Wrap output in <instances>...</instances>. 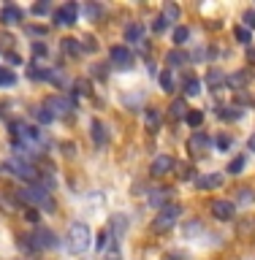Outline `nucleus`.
<instances>
[{"instance_id":"44","label":"nucleus","mask_w":255,"mask_h":260,"mask_svg":"<svg viewBox=\"0 0 255 260\" xmlns=\"http://www.w3.org/2000/svg\"><path fill=\"white\" fill-rule=\"evenodd\" d=\"M247 149H250V152H255V133L250 136V141H247Z\"/></svg>"},{"instance_id":"28","label":"nucleus","mask_w":255,"mask_h":260,"mask_svg":"<svg viewBox=\"0 0 255 260\" xmlns=\"http://www.w3.org/2000/svg\"><path fill=\"white\" fill-rule=\"evenodd\" d=\"M158 122H160L158 109H150V111H147V125H150V127H158Z\"/></svg>"},{"instance_id":"39","label":"nucleus","mask_w":255,"mask_h":260,"mask_svg":"<svg viewBox=\"0 0 255 260\" xmlns=\"http://www.w3.org/2000/svg\"><path fill=\"white\" fill-rule=\"evenodd\" d=\"M24 217H27V219H30V222H38V219H41V214H38V211H36V209H30V206H27V209H24Z\"/></svg>"},{"instance_id":"26","label":"nucleus","mask_w":255,"mask_h":260,"mask_svg":"<svg viewBox=\"0 0 255 260\" xmlns=\"http://www.w3.org/2000/svg\"><path fill=\"white\" fill-rule=\"evenodd\" d=\"M234 195H236V201H239V203H250V201H252V190H247V187H242V190H236Z\"/></svg>"},{"instance_id":"8","label":"nucleus","mask_w":255,"mask_h":260,"mask_svg":"<svg viewBox=\"0 0 255 260\" xmlns=\"http://www.w3.org/2000/svg\"><path fill=\"white\" fill-rule=\"evenodd\" d=\"M76 14H79L76 3H65L60 11L54 14V24H73V22H76Z\"/></svg>"},{"instance_id":"24","label":"nucleus","mask_w":255,"mask_h":260,"mask_svg":"<svg viewBox=\"0 0 255 260\" xmlns=\"http://www.w3.org/2000/svg\"><path fill=\"white\" fill-rule=\"evenodd\" d=\"M185 122H187V125H190V127H199L201 122H204V114H201V111H187Z\"/></svg>"},{"instance_id":"18","label":"nucleus","mask_w":255,"mask_h":260,"mask_svg":"<svg viewBox=\"0 0 255 260\" xmlns=\"http://www.w3.org/2000/svg\"><path fill=\"white\" fill-rule=\"evenodd\" d=\"M16 247H22L24 252H36V249H38L36 241H33V236H27V233H19V236H16Z\"/></svg>"},{"instance_id":"12","label":"nucleus","mask_w":255,"mask_h":260,"mask_svg":"<svg viewBox=\"0 0 255 260\" xmlns=\"http://www.w3.org/2000/svg\"><path fill=\"white\" fill-rule=\"evenodd\" d=\"M171 195H174V192H171L168 187H166V190H155V192L150 195V206H158V209H163V206H166V201L171 198Z\"/></svg>"},{"instance_id":"22","label":"nucleus","mask_w":255,"mask_h":260,"mask_svg":"<svg viewBox=\"0 0 255 260\" xmlns=\"http://www.w3.org/2000/svg\"><path fill=\"white\" fill-rule=\"evenodd\" d=\"M163 19H171V22H174V19H179V6L177 3H166V6H163Z\"/></svg>"},{"instance_id":"10","label":"nucleus","mask_w":255,"mask_h":260,"mask_svg":"<svg viewBox=\"0 0 255 260\" xmlns=\"http://www.w3.org/2000/svg\"><path fill=\"white\" fill-rule=\"evenodd\" d=\"M195 184H199L201 190H209V187H220V184H223V176H220V174H207V176H195Z\"/></svg>"},{"instance_id":"9","label":"nucleus","mask_w":255,"mask_h":260,"mask_svg":"<svg viewBox=\"0 0 255 260\" xmlns=\"http://www.w3.org/2000/svg\"><path fill=\"white\" fill-rule=\"evenodd\" d=\"M33 241H36V247H38V249H52V247H57L54 233H52V231H46V228H38V231L33 233Z\"/></svg>"},{"instance_id":"32","label":"nucleus","mask_w":255,"mask_h":260,"mask_svg":"<svg viewBox=\"0 0 255 260\" xmlns=\"http://www.w3.org/2000/svg\"><path fill=\"white\" fill-rule=\"evenodd\" d=\"M187 36H190V32H187V27H177V30H174V44H185Z\"/></svg>"},{"instance_id":"38","label":"nucleus","mask_w":255,"mask_h":260,"mask_svg":"<svg viewBox=\"0 0 255 260\" xmlns=\"http://www.w3.org/2000/svg\"><path fill=\"white\" fill-rule=\"evenodd\" d=\"M207 81L212 84V89H215V84H220V81H223V76H220V73H215V71H209V76H207Z\"/></svg>"},{"instance_id":"23","label":"nucleus","mask_w":255,"mask_h":260,"mask_svg":"<svg viewBox=\"0 0 255 260\" xmlns=\"http://www.w3.org/2000/svg\"><path fill=\"white\" fill-rule=\"evenodd\" d=\"M63 49H65V52H68L71 57H79V54H81L79 41H73V38H65V41H63Z\"/></svg>"},{"instance_id":"3","label":"nucleus","mask_w":255,"mask_h":260,"mask_svg":"<svg viewBox=\"0 0 255 260\" xmlns=\"http://www.w3.org/2000/svg\"><path fill=\"white\" fill-rule=\"evenodd\" d=\"M179 214H182V209L177 206V203H166V206L160 209V214L152 219V233H166L171 228L177 225Z\"/></svg>"},{"instance_id":"1","label":"nucleus","mask_w":255,"mask_h":260,"mask_svg":"<svg viewBox=\"0 0 255 260\" xmlns=\"http://www.w3.org/2000/svg\"><path fill=\"white\" fill-rule=\"evenodd\" d=\"M16 198H19V203H24V206H30V209H44V211H54V198L49 195L46 187H41V184H30V187H24V190L16 192Z\"/></svg>"},{"instance_id":"30","label":"nucleus","mask_w":255,"mask_h":260,"mask_svg":"<svg viewBox=\"0 0 255 260\" xmlns=\"http://www.w3.org/2000/svg\"><path fill=\"white\" fill-rule=\"evenodd\" d=\"M81 49H84V52H98L95 38H93V36H84V41H81Z\"/></svg>"},{"instance_id":"21","label":"nucleus","mask_w":255,"mask_h":260,"mask_svg":"<svg viewBox=\"0 0 255 260\" xmlns=\"http://www.w3.org/2000/svg\"><path fill=\"white\" fill-rule=\"evenodd\" d=\"M16 84V73L8 68H0V87H14Z\"/></svg>"},{"instance_id":"2","label":"nucleus","mask_w":255,"mask_h":260,"mask_svg":"<svg viewBox=\"0 0 255 260\" xmlns=\"http://www.w3.org/2000/svg\"><path fill=\"white\" fill-rule=\"evenodd\" d=\"M87 247H90V228L84 222H73L68 228V249L73 255H84Z\"/></svg>"},{"instance_id":"36","label":"nucleus","mask_w":255,"mask_h":260,"mask_svg":"<svg viewBox=\"0 0 255 260\" xmlns=\"http://www.w3.org/2000/svg\"><path fill=\"white\" fill-rule=\"evenodd\" d=\"M195 176V171L190 166H179V179H193Z\"/></svg>"},{"instance_id":"20","label":"nucleus","mask_w":255,"mask_h":260,"mask_svg":"<svg viewBox=\"0 0 255 260\" xmlns=\"http://www.w3.org/2000/svg\"><path fill=\"white\" fill-rule=\"evenodd\" d=\"M199 92H201V81L195 79V76H190V79L185 81V95H187V98H195Z\"/></svg>"},{"instance_id":"5","label":"nucleus","mask_w":255,"mask_h":260,"mask_svg":"<svg viewBox=\"0 0 255 260\" xmlns=\"http://www.w3.org/2000/svg\"><path fill=\"white\" fill-rule=\"evenodd\" d=\"M212 217L220 219V222H228V219L236 217V206L231 201H215L212 203Z\"/></svg>"},{"instance_id":"4","label":"nucleus","mask_w":255,"mask_h":260,"mask_svg":"<svg viewBox=\"0 0 255 260\" xmlns=\"http://www.w3.org/2000/svg\"><path fill=\"white\" fill-rule=\"evenodd\" d=\"M44 109H49L52 117H65V114H71L73 103L68 101V98H63V95H49L44 101Z\"/></svg>"},{"instance_id":"15","label":"nucleus","mask_w":255,"mask_h":260,"mask_svg":"<svg viewBox=\"0 0 255 260\" xmlns=\"http://www.w3.org/2000/svg\"><path fill=\"white\" fill-rule=\"evenodd\" d=\"M141 36H144V27L141 24H128L125 27V38H128V44H138V41H141Z\"/></svg>"},{"instance_id":"33","label":"nucleus","mask_w":255,"mask_h":260,"mask_svg":"<svg viewBox=\"0 0 255 260\" xmlns=\"http://www.w3.org/2000/svg\"><path fill=\"white\" fill-rule=\"evenodd\" d=\"M49 11H52V6H49V3H36V6H33V14H36V16H44Z\"/></svg>"},{"instance_id":"7","label":"nucleus","mask_w":255,"mask_h":260,"mask_svg":"<svg viewBox=\"0 0 255 260\" xmlns=\"http://www.w3.org/2000/svg\"><path fill=\"white\" fill-rule=\"evenodd\" d=\"M109 54H111V62L117 65V68H130V65H133V54H130L128 46H114Z\"/></svg>"},{"instance_id":"42","label":"nucleus","mask_w":255,"mask_h":260,"mask_svg":"<svg viewBox=\"0 0 255 260\" xmlns=\"http://www.w3.org/2000/svg\"><path fill=\"white\" fill-rule=\"evenodd\" d=\"M11 176V168H8V162H0V179Z\"/></svg>"},{"instance_id":"6","label":"nucleus","mask_w":255,"mask_h":260,"mask_svg":"<svg viewBox=\"0 0 255 260\" xmlns=\"http://www.w3.org/2000/svg\"><path fill=\"white\" fill-rule=\"evenodd\" d=\"M177 162H174V157H168V154H160V157H155L152 160V168H150V174L152 176H166V174H171V168H174Z\"/></svg>"},{"instance_id":"35","label":"nucleus","mask_w":255,"mask_h":260,"mask_svg":"<svg viewBox=\"0 0 255 260\" xmlns=\"http://www.w3.org/2000/svg\"><path fill=\"white\" fill-rule=\"evenodd\" d=\"M252 231H255V219H250V222H242V225H239V233H242V236H250Z\"/></svg>"},{"instance_id":"13","label":"nucleus","mask_w":255,"mask_h":260,"mask_svg":"<svg viewBox=\"0 0 255 260\" xmlns=\"http://www.w3.org/2000/svg\"><path fill=\"white\" fill-rule=\"evenodd\" d=\"M166 62H168V71L171 68H182V65H187V54L179 52V49H174V52H168Z\"/></svg>"},{"instance_id":"16","label":"nucleus","mask_w":255,"mask_h":260,"mask_svg":"<svg viewBox=\"0 0 255 260\" xmlns=\"http://www.w3.org/2000/svg\"><path fill=\"white\" fill-rule=\"evenodd\" d=\"M3 22H6V24L22 22V11H19L16 6H6V8H3Z\"/></svg>"},{"instance_id":"37","label":"nucleus","mask_w":255,"mask_h":260,"mask_svg":"<svg viewBox=\"0 0 255 260\" xmlns=\"http://www.w3.org/2000/svg\"><path fill=\"white\" fill-rule=\"evenodd\" d=\"M215 144L220 146V149H228V146H231V138H228V136H217Z\"/></svg>"},{"instance_id":"45","label":"nucleus","mask_w":255,"mask_h":260,"mask_svg":"<svg viewBox=\"0 0 255 260\" xmlns=\"http://www.w3.org/2000/svg\"><path fill=\"white\" fill-rule=\"evenodd\" d=\"M252 57H255V54H252Z\"/></svg>"},{"instance_id":"25","label":"nucleus","mask_w":255,"mask_h":260,"mask_svg":"<svg viewBox=\"0 0 255 260\" xmlns=\"http://www.w3.org/2000/svg\"><path fill=\"white\" fill-rule=\"evenodd\" d=\"M36 119L41 122V125H49V122H52L54 117L49 114V109H44V106H41V109H36Z\"/></svg>"},{"instance_id":"17","label":"nucleus","mask_w":255,"mask_h":260,"mask_svg":"<svg viewBox=\"0 0 255 260\" xmlns=\"http://www.w3.org/2000/svg\"><path fill=\"white\" fill-rule=\"evenodd\" d=\"M185 117H187V101L179 98V101L171 103V119H185Z\"/></svg>"},{"instance_id":"29","label":"nucleus","mask_w":255,"mask_h":260,"mask_svg":"<svg viewBox=\"0 0 255 260\" xmlns=\"http://www.w3.org/2000/svg\"><path fill=\"white\" fill-rule=\"evenodd\" d=\"M234 36H236V38H239V41H242V44H250V30H247V27H242V24H239V27H236V30H234Z\"/></svg>"},{"instance_id":"43","label":"nucleus","mask_w":255,"mask_h":260,"mask_svg":"<svg viewBox=\"0 0 255 260\" xmlns=\"http://www.w3.org/2000/svg\"><path fill=\"white\" fill-rule=\"evenodd\" d=\"M155 30H166V19H163V16H158V19H155Z\"/></svg>"},{"instance_id":"40","label":"nucleus","mask_w":255,"mask_h":260,"mask_svg":"<svg viewBox=\"0 0 255 260\" xmlns=\"http://www.w3.org/2000/svg\"><path fill=\"white\" fill-rule=\"evenodd\" d=\"M84 14H87V16H93V19H98V16H101V8H98V6H87V8H84Z\"/></svg>"},{"instance_id":"14","label":"nucleus","mask_w":255,"mask_h":260,"mask_svg":"<svg viewBox=\"0 0 255 260\" xmlns=\"http://www.w3.org/2000/svg\"><path fill=\"white\" fill-rule=\"evenodd\" d=\"M158 79H160V89H163V92H174V89H177V79H174V73H171V71H163Z\"/></svg>"},{"instance_id":"27","label":"nucleus","mask_w":255,"mask_h":260,"mask_svg":"<svg viewBox=\"0 0 255 260\" xmlns=\"http://www.w3.org/2000/svg\"><path fill=\"white\" fill-rule=\"evenodd\" d=\"M242 168H244V157H234L228 162V174H239Z\"/></svg>"},{"instance_id":"19","label":"nucleus","mask_w":255,"mask_h":260,"mask_svg":"<svg viewBox=\"0 0 255 260\" xmlns=\"http://www.w3.org/2000/svg\"><path fill=\"white\" fill-rule=\"evenodd\" d=\"M93 138H95L98 146L106 144V130H103V122L101 119H93Z\"/></svg>"},{"instance_id":"11","label":"nucleus","mask_w":255,"mask_h":260,"mask_svg":"<svg viewBox=\"0 0 255 260\" xmlns=\"http://www.w3.org/2000/svg\"><path fill=\"white\" fill-rule=\"evenodd\" d=\"M207 146H209V138L204 133H193V138L187 141V149H190V152H204Z\"/></svg>"},{"instance_id":"34","label":"nucleus","mask_w":255,"mask_h":260,"mask_svg":"<svg viewBox=\"0 0 255 260\" xmlns=\"http://www.w3.org/2000/svg\"><path fill=\"white\" fill-rule=\"evenodd\" d=\"M244 27H247V30H252V27H255V8L244 11Z\"/></svg>"},{"instance_id":"41","label":"nucleus","mask_w":255,"mask_h":260,"mask_svg":"<svg viewBox=\"0 0 255 260\" xmlns=\"http://www.w3.org/2000/svg\"><path fill=\"white\" fill-rule=\"evenodd\" d=\"M33 54H36V57H44V54H46V46H44V44H33Z\"/></svg>"},{"instance_id":"31","label":"nucleus","mask_w":255,"mask_h":260,"mask_svg":"<svg viewBox=\"0 0 255 260\" xmlns=\"http://www.w3.org/2000/svg\"><path fill=\"white\" fill-rule=\"evenodd\" d=\"M73 87H76V95H84V98H87L90 92H93V89H90V81H81V79H79Z\"/></svg>"}]
</instances>
